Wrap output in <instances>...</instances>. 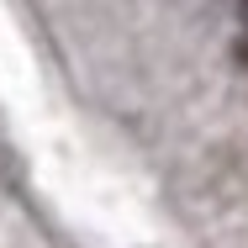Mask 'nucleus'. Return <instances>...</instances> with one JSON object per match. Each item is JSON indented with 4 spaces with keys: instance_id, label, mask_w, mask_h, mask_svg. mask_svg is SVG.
<instances>
[{
    "instance_id": "f257e3e1",
    "label": "nucleus",
    "mask_w": 248,
    "mask_h": 248,
    "mask_svg": "<svg viewBox=\"0 0 248 248\" xmlns=\"http://www.w3.org/2000/svg\"><path fill=\"white\" fill-rule=\"evenodd\" d=\"M238 63L248 69V27H243V37H238Z\"/></svg>"
}]
</instances>
